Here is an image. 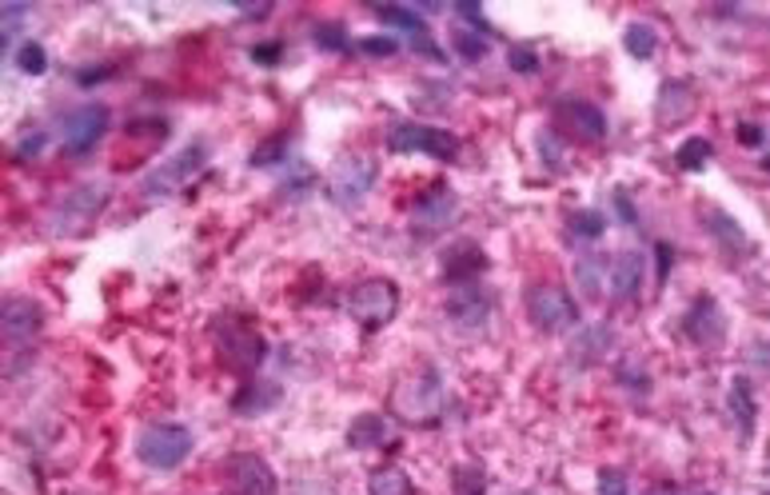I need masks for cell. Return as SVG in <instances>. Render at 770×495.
Wrapping results in <instances>:
<instances>
[{
    "mask_svg": "<svg viewBox=\"0 0 770 495\" xmlns=\"http://www.w3.org/2000/svg\"><path fill=\"white\" fill-rule=\"evenodd\" d=\"M212 344L220 352V364L236 376H256L260 364L268 359V340L264 332L248 324L244 316H216L212 324Z\"/></svg>",
    "mask_w": 770,
    "mask_h": 495,
    "instance_id": "6da1fadb",
    "label": "cell"
},
{
    "mask_svg": "<svg viewBox=\"0 0 770 495\" xmlns=\"http://www.w3.org/2000/svg\"><path fill=\"white\" fill-rule=\"evenodd\" d=\"M344 308L364 332H379L399 316V284L387 276H367V280L352 284Z\"/></svg>",
    "mask_w": 770,
    "mask_h": 495,
    "instance_id": "7a4b0ae2",
    "label": "cell"
},
{
    "mask_svg": "<svg viewBox=\"0 0 770 495\" xmlns=\"http://www.w3.org/2000/svg\"><path fill=\"white\" fill-rule=\"evenodd\" d=\"M188 455H192V432L180 423H148L136 435V460L152 472H177Z\"/></svg>",
    "mask_w": 770,
    "mask_h": 495,
    "instance_id": "3957f363",
    "label": "cell"
},
{
    "mask_svg": "<svg viewBox=\"0 0 770 495\" xmlns=\"http://www.w3.org/2000/svg\"><path fill=\"white\" fill-rule=\"evenodd\" d=\"M523 304H527V320L543 336H563L579 327V300L563 284H535Z\"/></svg>",
    "mask_w": 770,
    "mask_h": 495,
    "instance_id": "277c9868",
    "label": "cell"
},
{
    "mask_svg": "<svg viewBox=\"0 0 770 495\" xmlns=\"http://www.w3.org/2000/svg\"><path fill=\"white\" fill-rule=\"evenodd\" d=\"M375 180H379V160L355 152V157H344L332 164V172L323 180V196L332 204H340V208H355V204L367 201Z\"/></svg>",
    "mask_w": 770,
    "mask_h": 495,
    "instance_id": "5b68a950",
    "label": "cell"
},
{
    "mask_svg": "<svg viewBox=\"0 0 770 495\" xmlns=\"http://www.w3.org/2000/svg\"><path fill=\"white\" fill-rule=\"evenodd\" d=\"M387 152H424L431 160H451L459 157V137L448 132V128H436V125H419V120H399V125L387 128Z\"/></svg>",
    "mask_w": 770,
    "mask_h": 495,
    "instance_id": "8992f818",
    "label": "cell"
},
{
    "mask_svg": "<svg viewBox=\"0 0 770 495\" xmlns=\"http://www.w3.org/2000/svg\"><path fill=\"white\" fill-rule=\"evenodd\" d=\"M392 411L404 423H436V416L443 411V384H439L436 372L404 379L392 396Z\"/></svg>",
    "mask_w": 770,
    "mask_h": 495,
    "instance_id": "52a82bcc",
    "label": "cell"
},
{
    "mask_svg": "<svg viewBox=\"0 0 770 495\" xmlns=\"http://www.w3.org/2000/svg\"><path fill=\"white\" fill-rule=\"evenodd\" d=\"M456 216H459V196H456V192H451L448 184H431V189H427L424 196L416 201V208H411V224H407V233L416 236L419 244L439 240V236L456 224Z\"/></svg>",
    "mask_w": 770,
    "mask_h": 495,
    "instance_id": "ba28073f",
    "label": "cell"
},
{
    "mask_svg": "<svg viewBox=\"0 0 770 495\" xmlns=\"http://www.w3.org/2000/svg\"><path fill=\"white\" fill-rule=\"evenodd\" d=\"M224 492L228 495H280V480L271 472V464L256 452H232L224 464Z\"/></svg>",
    "mask_w": 770,
    "mask_h": 495,
    "instance_id": "9c48e42d",
    "label": "cell"
},
{
    "mask_svg": "<svg viewBox=\"0 0 770 495\" xmlns=\"http://www.w3.org/2000/svg\"><path fill=\"white\" fill-rule=\"evenodd\" d=\"M204 160H208V144H204V140L180 148L177 157L164 160L160 169L148 172L145 184H140V192H145V196H172V192H180L188 180H192L200 169H204Z\"/></svg>",
    "mask_w": 770,
    "mask_h": 495,
    "instance_id": "30bf717a",
    "label": "cell"
},
{
    "mask_svg": "<svg viewBox=\"0 0 770 495\" xmlns=\"http://www.w3.org/2000/svg\"><path fill=\"white\" fill-rule=\"evenodd\" d=\"M443 312H448L451 324L463 327V332H479V327H488V320L495 316V292H491L488 284H479V280L451 284Z\"/></svg>",
    "mask_w": 770,
    "mask_h": 495,
    "instance_id": "8fae6325",
    "label": "cell"
},
{
    "mask_svg": "<svg viewBox=\"0 0 770 495\" xmlns=\"http://www.w3.org/2000/svg\"><path fill=\"white\" fill-rule=\"evenodd\" d=\"M646 284V256L643 252H614L603 260V295L614 304H631L643 295Z\"/></svg>",
    "mask_w": 770,
    "mask_h": 495,
    "instance_id": "7c38bea8",
    "label": "cell"
},
{
    "mask_svg": "<svg viewBox=\"0 0 770 495\" xmlns=\"http://www.w3.org/2000/svg\"><path fill=\"white\" fill-rule=\"evenodd\" d=\"M552 117H555V128H563V132L571 140H579V144H599V140L607 137V117L591 105V100H579V96L555 100Z\"/></svg>",
    "mask_w": 770,
    "mask_h": 495,
    "instance_id": "4fadbf2b",
    "label": "cell"
},
{
    "mask_svg": "<svg viewBox=\"0 0 770 495\" xmlns=\"http://www.w3.org/2000/svg\"><path fill=\"white\" fill-rule=\"evenodd\" d=\"M108 132V108L105 105H81L64 117V152L84 157L93 152Z\"/></svg>",
    "mask_w": 770,
    "mask_h": 495,
    "instance_id": "5bb4252c",
    "label": "cell"
},
{
    "mask_svg": "<svg viewBox=\"0 0 770 495\" xmlns=\"http://www.w3.org/2000/svg\"><path fill=\"white\" fill-rule=\"evenodd\" d=\"M683 336L695 344V348H718L723 336H727V316L718 308L715 295H698L695 304L683 312Z\"/></svg>",
    "mask_w": 770,
    "mask_h": 495,
    "instance_id": "9a60e30c",
    "label": "cell"
},
{
    "mask_svg": "<svg viewBox=\"0 0 770 495\" xmlns=\"http://www.w3.org/2000/svg\"><path fill=\"white\" fill-rule=\"evenodd\" d=\"M108 204V189L105 184H88V189H76L68 192L61 201V208H56L53 224H56V233H81V228H88V224L96 220V212Z\"/></svg>",
    "mask_w": 770,
    "mask_h": 495,
    "instance_id": "2e32d148",
    "label": "cell"
},
{
    "mask_svg": "<svg viewBox=\"0 0 770 495\" xmlns=\"http://www.w3.org/2000/svg\"><path fill=\"white\" fill-rule=\"evenodd\" d=\"M41 327H44V312L36 300H29V295H9V300H0V336L4 340L29 344Z\"/></svg>",
    "mask_w": 770,
    "mask_h": 495,
    "instance_id": "e0dca14e",
    "label": "cell"
},
{
    "mask_svg": "<svg viewBox=\"0 0 770 495\" xmlns=\"http://www.w3.org/2000/svg\"><path fill=\"white\" fill-rule=\"evenodd\" d=\"M439 268H443V280H448V284H468V280H479V276L488 272V252H483V244H475V240H456L448 252H443Z\"/></svg>",
    "mask_w": 770,
    "mask_h": 495,
    "instance_id": "ac0fdd59",
    "label": "cell"
},
{
    "mask_svg": "<svg viewBox=\"0 0 770 495\" xmlns=\"http://www.w3.org/2000/svg\"><path fill=\"white\" fill-rule=\"evenodd\" d=\"M698 108V96H695V85L691 80H663L659 88V100H655V120L666 128L683 125V120L695 117Z\"/></svg>",
    "mask_w": 770,
    "mask_h": 495,
    "instance_id": "d6986e66",
    "label": "cell"
},
{
    "mask_svg": "<svg viewBox=\"0 0 770 495\" xmlns=\"http://www.w3.org/2000/svg\"><path fill=\"white\" fill-rule=\"evenodd\" d=\"M284 400V388L280 384H271V379H248V384H239V391L232 396V411L252 420V416H268L271 408H280Z\"/></svg>",
    "mask_w": 770,
    "mask_h": 495,
    "instance_id": "ffe728a7",
    "label": "cell"
},
{
    "mask_svg": "<svg viewBox=\"0 0 770 495\" xmlns=\"http://www.w3.org/2000/svg\"><path fill=\"white\" fill-rule=\"evenodd\" d=\"M703 228H707L710 240H715L730 260H742V256L750 252V236L742 233V224L735 220V216H727V212L707 208L703 212Z\"/></svg>",
    "mask_w": 770,
    "mask_h": 495,
    "instance_id": "44dd1931",
    "label": "cell"
},
{
    "mask_svg": "<svg viewBox=\"0 0 770 495\" xmlns=\"http://www.w3.org/2000/svg\"><path fill=\"white\" fill-rule=\"evenodd\" d=\"M727 403H730V416H735V423H739V435H742V440H750V435H755V423H759V403H755V388H750L747 376L730 379Z\"/></svg>",
    "mask_w": 770,
    "mask_h": 495,
    "instance_id": "7402d4cb",
    "label": "cell"
},
{
    "mask_svg": "<svg viewBox=\"0 0 770 495\" xmlns=\"http://www.w3.org/2000/svg\"><path fill=\"white\" fill-rule=\"evenodd\" d=\"M347 443L360 448V452H367V448H384V443H392V428H387V420L379 416V411H360V416L352 420V428H347Z\"/></svg>",
    "mask_w": 770,
    "mask_h": 495,
    "instance_id": "603a6c76",
    "label": "cell"
},
{
    "mask_svg": "<svg viewBox=\"0 0 770 495\" xmlns=\"http://www.w3.org/2000/svg\"><path fill=\"white\" fill-rule=\"evenodd\" d=\"M614 344V332L607 324H587L579 332V340L571 344V359L575 364H595V359H603Z\"/></svg>",
    "mask_w": 770,
    "mask_h": 495,
    "instance_id": "cb8c5ba5",
    "label": "cell"
},
{
    "mask_svg": "<svg viewBox=\"0 0 770 495\" xmlns=\"http://www.w3.org/2000/svg\"><path fill=\"white\" fill-rule=\"evenodd\" d=\"M367 495H416V484H411V475L404 467L387 464V467H375L372 480H367Z\"/></svg>",
    "mask_w": 770,
    "mask_h": 495,
    "instance_id": "d4e9b609",
    "label": "cell"
},
{
    "mask_svg": "<svg viewBox=\"0 0 770 495\" xmlns=\"http://www.w3.org/2000/svg\"><path fill=\"white\" fill-rule=\"evenodd\" d=\"M623 49L635 61H651V56L659 53V32H655V24H646V21H631L627 24V32H623Z\"/></svg>",
    "mask_w": 770,
    "mask_h": 495,
    "instance_id": "484cf974",
    "label": "cell"
},
{
    "mask_svg": "<svg viewBox=\"0 0 770 495\" xmlns=\"http://www.w3.org/2000/svg\"><path fill=\"white\" fill-rule=\"evenodd\" d=\"M448 495H488V472L479 464H456L448 472Z\"/></svg>",
    "mask_w": 770,
    "mask_h": 495,
    "instance_id": "4316f807",
    "label": "cell"
},
{
    "mask_svg": "<svg viewBox=\"0 0 770 495\" xmlns=\"http://www.w3.org/2000/svg\"><path fill=\"white\" fill-rule=\"evenodd\" d=\"M710 157H715V144H710L707 137H691V140H683V144H678L675 169H683V172H703V169L710 164Z\"/></svg>",
    "mask_w": 770,
    "mask_h": 495,
    "instance_id": "83f0119b",
    "label": "cell"
},
{
    "mask_svg": "<svg viewBox=\"0 0 770 495\" xmlns=\"http://www.w3.org/2000/svg\"><path fill=\"white\" fill-rule=\"evenodd\" d=\"M567 233H571L575 240H599V236L607 233V216L599 208H579L567 216Z\"/></svg>",
    "mask_w": 770,
    "mask_h": 495,
    "instance_id": "f1b7e54d",
    "label": "cell"
},
{
    "mask_svg": "<svg viewBox=\"0 0 770 495\" xmlns=\"http://www.w3.org/2000/svg\"><path fill=\"white\" fill-rule=\"evenodd\" d=\"M375 21H384V24H392V29H404V32H427V24L419 21V12H411V9H404V4H375Z\"/></svg>",
    "mask_w": 770,
    "mask_h": 495,
    "instance_id": "f546056e",
    "label": "cell"
},
{
    "mask_svg": "<svg viewBox=\"0 0 770 495\" xmlns=\"http://www.w3.org/2000/svg\"><path fill=\"white\" fill-rule=\"evenodd\" d=\"M603 260L607 256H584L575 263V284L584 288V295H603Z\"/></svg>",
    "mask_w": 770,
    "mask_h": 495,
    "instance_id": "4dcf8cb0",
    "label": "cell"
},
{
    "mask_svg": "<svg viewBox=\"0 0 770 495\" xmlns=\"http://www.w3.org/2000/svg\"><path fill=\"white\" fill-rule=\"evenodd\" d=\"M288 148H292V140H288V132H280V137H271L264 140L256 152H252V169H271V164H280V160H288Z\"/></svg>",
    "mask_w": 770,
    "mask_h": 495,
    "instance_id": "1f68e13d",
    "label": "cell"
},
{
    "mask_svg": "<svg viewBox=\"0 0 770 495\" xmlns=\"http://www.w3.org/2000/svg\"><path fill=\"white\" fill-rule=\"evenodd\" d=\"M316 44H320L323 53H347V49H352V41L344 36L340 24H320V29H316Z\"/></svg>",
    "mask_w": 770,
    "mask_h": 495,
    "instance_id": "d6a6232c",
    "label": "cell"
},
{
    "mask_svg": "<svg viewBox=\"0 0 770 495\" xmlns=\"http://www.w3.org/2000/svg\"><path fill=\"white\" fill-rule=\"evenodd\" d=\"M17 64H21V68H24L29 76H41L44 68H49V53H44V49H41L36 41H29V44H21V53H17Z\"/></svg>",
    "mask_w": 770,
    "mask_h": 495,
    "instance_id": "836d02e7",
    "label": "cell"
},
{
    "mask_svg": "<svg viewBox=\"0 0 770 495\" xmlns=\"http://www.w3.org/2000/svg\"><path fill=\"white\" fill-rule=\"evenodd\" d=\"M456 49L468 56V61H479V56L488 53V41H483L479 32H471V29H459L456 32Z\"/></svg>",
    "mask_w": 770,
    "mask_h": 495,
    "instance_id": "e575fe53",
    "label": "cell"
},
{
    "mask_svg": "<svg viewBox=\"0 0 770 495\" xmlns=\"http://www.w3.org/2000/svg\"><path fill=\"white\" fill-rule=\"evenodd\" d=\"M599 495H631L627 475L619 472V467H603V472H599Z\"/></svg>",
    "mask_w": 770,
    "mask_h": 495,
    "instance_id": "d590c367",
    "label": "cell"
},
{
    "mask_svg": "<svg viewBox=\"0 0 770 495\" xmlns=\"http://www.w3.org/2000/svg\"><path fill=\"white\" fill-rule=\"evenodd\" d=\"M355 49H360V53H367V56H396L399 41H396V36H367V41H360Z\"/></svg>",
    "mask_w": 770,
    "mask_h": 495,
    "instance_id": "8d00e7d4",
    "label": "cell"
},
{
    "mask_svg": "<svg viewBox=\"0 0 770 495\" xmlns=\"http://www.w3.org/2000/svg\"><path fill=\"white\" fill-rule=\"evenodd\" d=\"M507 61H511V73H535V68H539V56H535L532 49H523V44L520 49H511Z\"/></svg>",
    "mask_w": 770,
    "mask_h": 495,
    "instance_id": "74e56055",
    "label": "cell"
},
{
    "mask_svg": "<svg viewBox=\"0 0 770 495\" xmlns=\"http://www.w3.org/2000/svg\"><path fill=\"white\" fill-rule=\"evenodd\" d=\"M44 140H49V132H29V137L21 140V148H17V160H32V157H41V148H44Z\"/></svg>",
    "mask_w": 770,
    "mask_h": 495,
    "instance_id": "f35d334b",
    "label": "cell"
},
{
    "mask_svg": "<svg viewBox=\"0 0 770 495\" xmlns=\"http://www.w3.org/2000/svg\"><path fill=\"white\" fill-rule=\"evenodd\" d=\"M735 137H739V144H747V148H759L762 140H767V132H762L755 120H742L739 128H735Z\"/></svg>",
    "mask_w": 770,
    "mask_h": 495,
    "instance_id": "ab89813d",
    "label": "cell"
},
{
    "mask_svg": "<svg viewBox=\"0 0 770 495\" xmlns=\"http://www.w3.org/2000/svg\"><path fill=\"white\" fill-rule=\"evenodd\" d=\"M411 49H416V53H424L427 61H443L439 44H431V36H427V32H416V36H411Z\"/></svg>",
    "mask_w": 770,
    "mask_h": 495,
    "instance_id": "60d3db41",
    "label": "cell"
},
{
    "mask_svg": "<svg viewBox=\"0 0 770 495\" xmlns=\"http://www.w3.org/2000/svg\"><path fill=\"white\" fill-rule=\"evenodd\" d=\"M280 53H284L280 44H256V49H252V61H260L271 68V64H280Z\"/></svg>",
    "mask_w": 770,
    "mask_h": 495,
    "instance_id": "b9f144b4",
    "label": "cell"
},
{
    "mask_svg": "<svg viewBox=\"0 0 770 495\" xmlns=\"http://www.w3.org/2000/svg\"><path fill=\"white\" fill-rule=\"evenodd\" d=\"M611 201H614V212H619V220H623V224H635V204L627 201V192H614Z\"/></svg>",
    "mask_w": 770,
    "mask_h": 495,
    "instance_id": "7bdbcfd3",
    "label": "cell"
},
{
    "mask_svg": "<svg viewBox=\"0 0 770 495\" xmlns=\"http://www.w3.org/2000/svg\"><path fill=\"white\" fill-rule=\"evenodd\" d=\"M655 256H659V284H663L666 272H671V260H675V252H671V244H655Z\"/></svg>",
    "mask_w": 770,
    "mask_h": 495,
    "instance_id": "ee69618b",
    "label": "cell"
},
{
    "mask_svg": "<svg viewBox=\"0 0 770 495\" xmlns=\"http://www.w3.org/2000/svg\"><path fill=\"white\" fill-rule=\"evenodd\" d=\"M643 495H678V492H675L671 484H655V487H646Z\"/></svg>",
    "mask_w": 770,
    "mask_h": 495,
    "instance_id": "f6af8a7d",
    "label": "cell"
},
{
    "mask_svg": "<svg viewBox=\"0 0 770 495\" xmlns=\"http://www.w3.org/2000/svg\"><path fill=\"white\" fill-rule=\"evenodd\" d=\"M698 495H715V492H698Z\"/></svg>",
    "mask_w": 770,
    "mask_h": 495,
    "instance_id": "bcb514c9",
    "label": "cell"
},
{
    "mask_svg": "<svg viewBox=\"0 0 770 495\" xmlns=\"http://www.w3.org/2000/svg\"><path fill=\"white\" fill-rule=\"evenodd\" d=\"M523 495H532V492H523Z\"/></svg>",
    "mask_w": 770,
    "mask_h": 495,
    "instance_id": "7dc6e473",
    "label": "cell"
}]
</instances>
